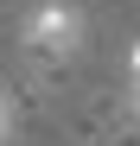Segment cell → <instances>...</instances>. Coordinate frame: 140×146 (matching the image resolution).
Masks as SVG:
<instances>
[{
    "label": "cell",
    "mask_w": 140,
    "mask_h": 146,
    "mask_svg": "<svg viewBox=\"0 0 140 146\" xmlns=\"http://www.w3.org/2000/svg\"><path fill=\"white\" fill-rule=\"evenodd\" d=\"M26 44H32L38 57H51V64L77 57V44H83V19H77V7H64V0H45V7L26 19Z\"/></svg>",
    "instance_id": "obj_1"
},
{
    "label": "cell",
    "mask_w": 140,
    "mask_h": 146,
    "mask_svg": "<svg viewBox=\"0 0 140 146\" xmlns=\"http://www.w3.org/2000/svg\"><path fill=\"white\" fill-rule=\"evenodd\" d=\"M127 70H134V83H140V44H134V57H127Z\"/></svg>",
    "instance_id": "obj_2"
},
{
    "label": "cell",
    "mask_w": 140,
    "mask_h": 146,
    "mask_svg": "<svg viewBox=\"0 0 140 146\" xmlns=\"http://www.w3.org/2000/svg\"><path fill=\"white\" fill-rule=\"evenodd\" d=\"M0 127H7V102H0Z\"/></svg>",
    "instance_id": "obj_3"
},
{
    "label": "cell",
    "mask_w": 140,
    "mask_h": 146,
    "mask_svg": "<svg viewBox=\"0 0 140 146\" xmlns=\"http://www.w3.org/2000/svg\"><path fill=\"white\" fill-rule=\"evenodd\" d=\"M134 108H140V83H134Z\"/></svg>",
    "instance_id": "obj_4"
}]
</instances>
